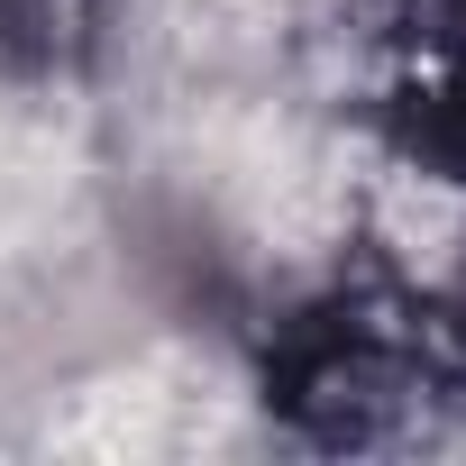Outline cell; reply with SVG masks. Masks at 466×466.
Returning a JSON list of instances; mask_svg holds the SVG:
<instances>
[{
	"label": "cell",
	"mask_w": 466,
	"mask_h": 466,
	"mask_svg": "<svg viewBox=\"0 0 466 466\" xmlns=\"http://www.w3.org/2000/svg\"><path fill=\"white\" fill-rule=\"evenodd\" d=\"M466 384L457 311H430L384 284H339L302 302L266 348V411L320 448H375L430 411V393Z\"/></svg>",
	"instance_id": "obj_1"
},
{
	"label": "cell",
	"mask_w": 466,
	"mask_h": 466,
	"mask_svg": "<svg viewBox=\"0 0 466 466\" xmlns=\"http://www.w3.org/2000/svg\"><path fill=\"white\" fill-rule=\"evenodd\" d=\"M393 156H411L439 183H466V28H439L411 46V65L375 101Z\"/></svg>",
	"instance_id": "obj_2"
},
{
	"label": "cell",
	"mask_w": 466,
	"mask_h": 466,
	"mask_svg": "<svg viewBox=\"0 0 466 466\" xmlns=\"http://www.w3.org/2000/svg\"><path fill=\"white\" fill-rule=\"evenodd\" d=\"M448 311H457V329H466V293H457V302H448Z\"/></svg>",
	"instance_id": "obj_4"
},
{
	"label": "cell",
	"mask_w": 466,
	"mask_h": 466,
	"mask_svg": "<svg viewBox=\"0 0 466 466\" xmlns=\"http://www.w3.org/2000/svg\"><path fill=\"white\" fill-rule=\"evenodd\" d=\"M101 37V0H0V65L65 74Z\"/></svg>",
	"instance_id": "obj_3"
}]
</instances>
